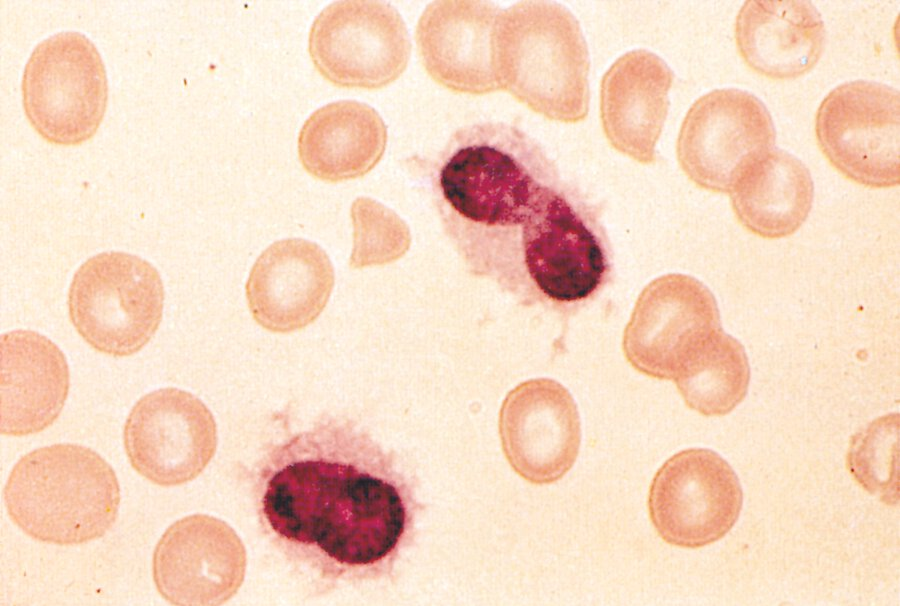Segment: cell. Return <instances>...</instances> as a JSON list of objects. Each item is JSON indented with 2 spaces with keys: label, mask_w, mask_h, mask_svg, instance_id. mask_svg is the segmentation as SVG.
<instances>
[{
  "label": "cell",
  "mask_w": 900,
  "mask_h": 606,
  "mask_svg": "<svg viewBox=\"0 0 900 606\" xmlns=\"http://www.w3.org/2000/svg\"><path fill=\"white\" fill-rule=\"evenodd\" d=\"M253 487L270 542L326 590L391 577L414 540L421 510L398 457L337 417L270 442Z\"/></svg>",
  "instance_id": "obj_1"
},
{
  "label": "cell",
  "mask_w": 900,
  "mask_h": 606,
  "mask_svg": "<svg viewBox=\"0 0 900 606\" xmlns=\"http://www.w3.org/2000/svg\"><path fill=\"white\" fill-rule=\"evenodd\" d=\"M560 183L542 146L504 122L456 130L433 168V191L446 232L476 271L499 275L522 225L544 192Z\"/></svg>",
  "instance_id": "obj_2"
},
{
  "label": "cell",
  "mask_w": 900,
  "mask_h": 606,
  "mask_svg": "<svg viewBox=\"0 0 900 606\" xmlns=\"http://www.w3.org/2000/svg\"><path fill=\"white\" fill-rule=\"evenodd\" d=\"M500 90L543 117L582 121L589 109V55L574 15L550 1L501 9L492 35Z\"/></svg>",
  "instance_id": "obj_3"
},
{
  "label": "cell",
  "mask_w": 900,
  "mask_h": 606,
  "mask_svg": "<svg viewBox=\"0 0 900 606\" xmlns=\"http://www.w3.org/2000/svg\"><path fill=\"white\" fill-rule=\"evenodd\" d=\"M13 523L49 544L79 545L104 536L121 501L114 469L96 451L72 443L37 448L13 466L3 489Z\"/></svg>",
  "instance_id": "obj_4"
},
{
  "label": "cell",
  "mask_w": 900,
  "mask_h": 606,
  "mask_svg": "<svg viewBox=\"0 0 900 606\" xmlns=\"http://www.w3.org/2000/svg\"><path fill=\"white\" fill-rule=\"evenodd\" d=\"M610 271L608 243L594 209L560 182L545 191L522 225L504 282L569 309L597 295Z\"/></svg>",
  "instance_id": "obj_5"
},
{
  "label": "cell",
  "mask_w": 900,
  "mask_h": 606,
  "mask_svg": "<svg viewBox=\"0 0 900 606\" xmlns=\"http://www.w3.org/2000/svg\"><path fill=\"white\" fill-rule=\"evenodd\" d=\"M164 287L145 259L120 251L96 254L75 272L68 291L70 320L94 350L125 357L140 351L162 320Z\"/></svg>",
  "instance_id": "obj_6"
},
{
  "label": "cell",
  "mask_w": 900,
  "mask_h": 606,
  "mask_svg": "<svg viewBox=\"0 0 900 606\" xmlns=\"http://www.w3.org/2000/svg\"><path fill=\"white\" fill-rule=\"evenodd\" d=\"M22 104L46 141L78 145L99 128L108 101L106 68L85 34L56 32L32 50L21 80Z\"/></svg>",
  "instance_id": "obj_7"
},
{
  "label": "cell",
  "mask_w": 900,
  "mask_h": 606,
  "mask_svg": "<svg viewBox=\"0 0 900 606\" xmlns=\"http://www.w3.org/2000/svg\"><path fill=\"white\" fill-rule=\"evenodd\" d=\"M308 50L327 81L371 90L401 76L409 62L411 43L400 13L389 2L339 0L314 19Z\"/></svg>",
  "instance_id": "obj_8"
},
{
  "label": "cell",
  "mask_w": 900,
  "mask_h": 606,
  "mask_svg": "<svg viewBox=\"0 0 900 606\" xmlns=\"http://www.w3.org/2000/svg\"><path fill=\"white\" fill-rule=\"evenodd\" d=\"M899 118V90L873 81H849L821 102L815 119L817 142L847 179L870 188L897 186Z\"/></svg>",
  "instance_id": "obj_9"
},
{
  "label": "cell",
  "mask_w": 900,
  "mask_h": 606,
  "mask_svg": "<svg viewBox=\"0 0 900 606\" xmlns=\"http://www.w3.org/2000/svg\"><path fill=\"white\" fill-rule=\"evenodd\" d=\"M742 505L735 471L706 448L685 449L666 460L648 496L649 516L659 537L692 549L723 538L738 520Z\"/></svg>",
  "instance_id": "obj_10"
},
{
  "label": "cell",
  "mask_w": 900,
  "mask_h": 606,
  "mask_svg": "<svg viewBox=\"0 0 900 606\" xmlns=\"http://www.w3.org/2000/svg\"><path fill=\"white\" fill-rule=\"evenodd\" d=\"M217 442L209 408L192 393L174 387L142 396L123 430L132 468L162 487L182 485L200 475L213 458Z\"/></svg>",
  "instance_id": "obj_11"
},
{
  "label": "cell",
  "mask_w": 900,
  "mask_h": 606,
  "mask_svg": "<svg viewBox=\"0 0 900 606\" xmlns=\"http://www.w3.org/2000/svg\"><path fill=\"white\" fill-rule=\"evenodd\" d=\"M776 130L765 104L736 88L713 90L688 110L677 139V159L698 187L729 192L741 167L773 148Z\"/></svg>",
  "instance_id": "obj_12"
},
{
  "label": "cell",
  "mask_w": 900,
  "mask_h": 606,
  "mask_svg": "<svg viewBox=\"0 0 900 606\" xmlns=\"http://www.w3.org/2000/svg\"><path fill=\"white\" fill-rule=\"evenodd\" d=\"M720 325L712 292L684 274H667L640 294L626 326L623 348L639 372L674 380Z\"/></svg>",
  "instance_id": "obj_13"
},
{
  "label": "cell",
  "mask_w": 900,
  "mask_h": 606,
  "mask_svg": "<svg viewBox=\"0 0 900 606\" xmlns=\"http://www.w3.org/2000/svg\"><path fill=\"white\" fill-rule=\"evenodd\" d=\"M246 569L242 541L225 521L193 514L171 524L157 542L152 576L174 605H218L241 586Z\"/></svg>",
  "instance_id": "obj_14"
},
{
  "label": "cell",
  "mask_w": 900,
  "mask_h": 606,
  "mask_svg": "<svg viewBox=\"0 0 900 606\" xmlns=\"http://www.w3.org/2000/svg\"><path fill=\"white\" fill-rule=\"evenodd\" d=\"M501 437L507 459L521 477L534 484L553 483L578 457L581 425L576 403L553 380L523 383L505 402Z\"/></svg>",
  "instance_id": "obj_15"
},
{
  "label": "cell",
  "mask_w": 900,
  "mask_h": 606,
  "mask_svg": "<svg viewBox=\"0 0 900 606\" xmlns=\"http://www.w3.org/2000/svg\"><path fill=\"white\" fill-rule=\"evenodd\" d=\"M501 11L481 0H438L421 14L415 32L427 74L462 94L500 91L492 63V35Z\"/></svg>",
  "instance_id": "obj_16"
},
{
  "label": "cell",
  "mask_w": 900,
  "mask_h": 606,
  "mask_svg": "<svg viewBox=\"0 0 900 606\" xmlns=\"http://www.w3.org/2000/svg\"><path fill=\"white\" fill-rule=\"evenodd\" d=\"M334 270L316 243L289 238L267 247L253 264L245 291L254 320L264 329L289 333L313 323L325 308Z\"/></svg>",
  "instance_id": "obj_17"
},
{
  "label": "cell",
  "mask_w": 900,
  "mask_h": 606,
  "mask_svg": "<svg viewBox=\"0 0 900 606\" xmlns=\"http://www.w3.org/2000/svg\"><path fill=\"white\" fill-rule=\"evenodd\" d=\"M672 82L668 65L647 50L628 52L612 64L602 79L600 112L605 136L617 151L642 164L656 160Z\"/></svg>",
  "instance_id": "obj_18"
},
{
  "label": "cell",
  "mask_w": 900,
  "mask_h": 606,
  "mask_svg": "<svg viewBox=\"0 0 900 606\" xmlns=\"http://www.w3.org/2000/svg\"><path fill=\"white\" fill-rule=\"evenodd\" d=\"M69 387L66 357L49 338L23 329L1 336V434L45 430L59 417Z\"/></svg>",
  "instance_id": "obj_19"
},
{
  "label": "cell",
  "mask_w": 900,
  "mask_h": 606,
  "mask_svg": "<svg viewBox=\"0 0 900 606\" xmlns=\"http://www.w3.org/2000/svg\"><path fill=\"white\" fill-rule=\"evenodd\" d=\"M825 40L824 21L811 1L748 0L736 17L741 57L753 71L771 79H794L810 71Z\"/></svg>",
  "instance_id": "obj_20"
},
{
  "label": "cell",
  "mask_w": 900,
  "mask_h": 606,
  "mask_svg": "<svg viewBox=\"0 0 900 606\" xmlns=\"http://www.w3.org/2000/svg\"><path fill=\"white\" fill-rule=\"evenodd\" d=\"M729 193L733 211L745 229L762 238L778 239L796 232L807 219L814 184L800 159L773 147L744 163Z\"/></svg>",
  "instance_id": "obj_21"
},
{
  "label": "cell",
  "mask_w": 900,
  "mask_h": 606,
  "mask_svg": "<svg viewBox=\"0 0 900 606\" xmlns=\"http://www.w3.org/2000/svg\"><path fill=\"white\" fill-rule=\"evenodd\" d=\"M387 128L370 105L355 100L315 110L298 135V156L312 176L328 182L362 177L381 160Z\"/></svg>",
  "instance_id": "obj_22"
},
{
  "label": "cell",
  "mask_w": 900,
  "mask_h": 606,
  "mask_svg": "<svg viewBox=\"0 0 900 606\" xmlns=\"http://www.w3.org/2000/svg\"><path fill=\"white\" fill-rule=\"evenodd\" d=\"M686 405L704 416H724L746 396L750 366L743 345L721 328L674 379Z\"/></svg>",
  "instance_id": "obj_23"
},
{
  "label": "cell",
  "mask_w": 900,
  "mask_h": 606,
  "mask_svg": "<svg viewBox=\"0 0 900 606\" xmlns=\"http://www.w3.org/2000/svg\"><path fill=\"white\" fill-rule=\"evenodd\" d=\"M872 422L851 439L847 465L868 492L890 504L899 501V417Z\"/></svg>",
  "instance_id": "obj_24"
},
{
  "label": "cell",
  "mask_w": 900,
  "mask_h": 606,
  "mask_svg": "<svg viewBox=\"0 0 900 606\" xmlns=\"http://www.w3.org/2000/svg\"><path fill=\"white\" fill-rule=\"evenodd\" d=\"M355 231L354 266L385 261L393 231L398 227L395 215L370 198H357L351 208Z\"/></svg>",
  "instance_id": "obj_25"
}]
</instances>
